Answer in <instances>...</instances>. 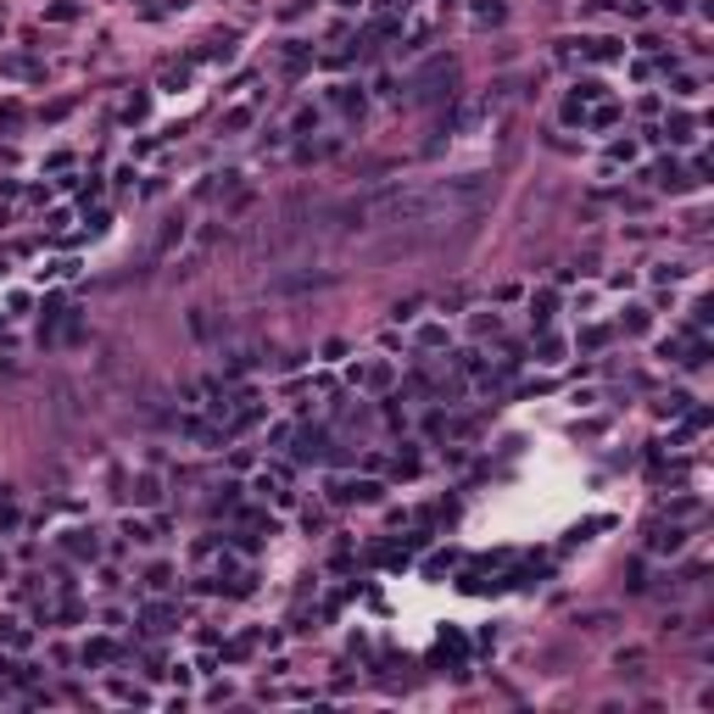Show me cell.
<instances>
[{
    "mask_svg": "<svg viewBox=\"0 0 714 714\" xmlns=\"http://www.w3.org/2000/svg\"><path fill=\"white\" fill-rule=\"evenodd\" d=\"M0 642H28V636L17 631V619H0Z\"/></svg>",
    "mask_w": 714,
    "mask_h": 714,
    "instance_id": "obj_7",
    "label": "cell"
},
{
    "mask_svg": "<svg viewBox=\"0 0 714 714\" xmlns=\"http://www.w3.org/2000/svg\"><path fill=\"white\" fill-rule=\"evenodd\" d=\"M681 547V530L669 525V530H653V553H676Z\"/></svg>",
    "mask_w": 714,
    "mask_h": 714,
    "instance_id": "obj_3",
    "label": "cell"
},
{
    "mask_svg": "<svg viewBox=\"0 0 714 714\" xmlns=\"http://www.w3.org/2000/svg\"><path fill=\"white\" fill-rule=\"evenodd\" d=\"M106 658H112V642H90L84 647V664H106Z\"/></svg>",
    "mask_w": 714,
    "mask_h": 714,
    "instance_id": "obj_4",
    "label": "cell"
},
{
    "mask_svg": "<svg viewBox=\"0 0 714 714\" xmlns=\"http://www.w3.org/2000/svg\"><path fill=\"white\" fill-rule=\"evenodd\" d=\"M418 341H425V346H441L447 329H441V324H425V329H418Z\"/></svg>",
    "mask_w": 714,
    "mask_h": 714,
    "instance_id": "obj_5",
    "label": "cell"
},
{
    "mask_svg": "<svg viewBox=\"0 0 714 714\" xmlns=\"http://www.w3.org/2000/svg\"><path fill=\"white\" fill-rule=\"evenodd\" d=\"M486 195V174H464L447 185H391L374 190L352 206H341L346 218H368V229H407V224H436V218H457Z\"/></svg>",
    "mask_w": 714,
    "mask_h": 714,
    "instance_id": "obj_1",
    "label": "cell"
},
{
    "mask_svg": "<svg viewBox=\"0 0 714 714\" xmlns=\"http://www.w3.org/2000/svg\"><path fill=\"white\" fill-rule=\"evenodd\" d=\"M134 502H145V508H151V502H162V486H156L151 475H140V480H134Z\"/></svg>",
    "mask_w": 714,
    "mask_h": 714,
    "instance_id": "obj_2",
    "label": "cell"
},
{
    "mask_svg": "<svg viewBox=\"0 0 714 714\" xmlns=\"http://www.w3.org/2000/svg\"><path fill=\"white\" fill-rule=\"evenodd\" d=\"M73 553H95V536L90 530H73Z\"/></svg>",
    "mask_w": 714,
    "mask_h": 714,
    "instance_id": "obj_6",
    "label": "cell"
}]
</instances>
